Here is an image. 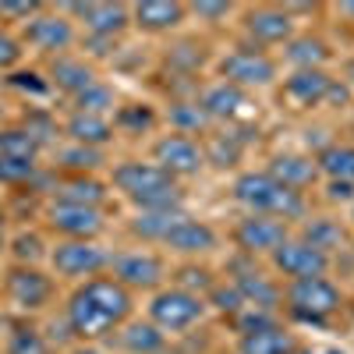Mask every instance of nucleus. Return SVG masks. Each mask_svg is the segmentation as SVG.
<instances>
[{
    "label": "nucleus",
    "mask_w": 354,
    "mask_h": 354,
    "mask_svg": "<svg viewBox=\"0 0 354 354\" xmlns=\"http://www.w3.org/2000/svg\"><path fill=\"white\" fill-rule=\"evenodd\" d=\"M113 185L121 188L142 213H160V209H181L185 195L181 185L174 177L156 167V163H142V160H124L113 167Z\"/></svg>",
    "instance_id": "nucleus-1"
},
{
    "label": "nucleus",
    "mask_w": 354,
    "mask_h": 354,
    "mask_svg": "<svg viewBox=\"0 0 354 354\" xmlns=\"http://www.w3.org/2000/svg\"><path fill=\"white\" fill-rule=\"evenodd\" d=\"M234 198H238L241 205H248L252 213L259 216H273V220H301L305 216V195L294 192L287 185H280L277 177H270L266 170H248L241 174L238 181H234Z\"/></svg>",
    "instance_id": "nucleus-2"
},
{
    "label": "nucleus",
    "mask_w": 354,
    "mask_h": 354,
    "mask_svg": "<svg viewBox=\"0 0 354 354\" xmlns=\"http://www.w3.org/2000/svg\"><path fill=\"white\" fill-rule=\"evenodd\" d=\"M220 75L227 85L241 88V93L245 88H262V85H273L277 61L270 53H262L259 46H238L220 61Z\"/></svg>",
    "instance_id": "nucleus-3"
},
{
    "label": "nucleus",
    "mask_w": 354,
    "mask_h": 354,
    "mask_svg": "<svg viewBox=\"0 0 354 354\" xmlns=\"http://www.w3.org/2000/svg\"><path fill=\"white\" fill-rule=\"evenodd\" d=\"M287 308L305 319V322H322L326 315H333L344 298H340V290L326 280V277H308V280H290L287 287Z\"/></svg>",
    "instance_id": "nucleus-4"
},
{
    "label": "nucleus",
    "mask_w": 354,
    "mask_h": 354,
    "mask_svg": "<svg viewBox=\"0 0 354 354\" xmlns=\"http://www.w3.org/2000/svg\"><path fill=\"white\" fill-rule=\"evenodd\" d=\"M205 312L198 294H188L181 287H170V290H160L153 305H149V319L156 330H167V333H181L188 330L192 322H198Z\"/></svg>",
    "instance_id": "nucleus-5"
},
{
    "label": "nucleus",
    "mask_w": 354,
    "mask_h": 354,
    "mask_svg": "<svg viewBox=\"0 0 354 354\" xmlns=\"http://www.w3.org/2000/svg\"><path fill=\"white\" fill-rule=\"evenodd\" d=\"M153 160H156V167H163V170L174 177V181H177V177L198 174L202 163H205L198 142L188 138V135H177V131H174V135H163V138L153 145Z\"/></svg>",
    "instance_id": "nucleus-6"
},
{
    "label": "nucleus",
    "mask_w": 354,
    "mask_h": 354,
    "mask_svg": "<svg viewBox=\"0 0 354 354\" xmlns=\"http://www.w3.org/2000/svg\"><path fill=\"white\" fill-rule=\"evenodd\" d=\"M234 241H238L248 255H259V252H277L283 241H290V227L283 220H273V216H259V213H248L238 230H234Z\"/></svg>",
    "instance_id": "nucleus-7"
},
{
    "label": "nucleus",
    "mask_w": 354,
    "mask_h": 354,
    "mask_svg": "<svg viewBox=\"0 0 354 354\" xmlns=\"http://www.w3.org/2000/svg\"><path fill=\"white\" fill-rule=\"evenodd\" d=\"M273 266L290 280H308V277H322L330 270V255L312 248L308 241H283L273 252Z\"/></svg>",
    "instance_id": "nucleus-8"
},
{
    "label": "nucleus",
    "mask_w": 354,
    "mask_h": 354,
    "mask_svg": "<svg viewBox=\"0 0 354 354\" xmlns=\"http://www.w3.org/2000/svg\"><path fill=\"white\" fill-rule=\"evenodd\" d=\"M110 270L113 280L121 287H138V290H153L163 280V262L149 252H124V255H110Z\"/></svg>",
    "instance_id": "nucleus-9"
},
{
    "label": "nucleus",
    "mask_w": 354,
    "mask_h": 354,
    "mask_svg": "<svg viewBox=\"0 0 354 354\" xmlns=\"http://www.w3.org/2000/svg\"><path fill=\"white\" fill-rule=\"evenodd\" d=\"M50 259H53V270L64 277H96L110 266V255L93 241H64L53 248Z\"/></svg>",
    "instance_id": "nucleus-10"
},
{
    "label": "nucleus",
    "mask_w": 354,
    "mask_h": 354,
    "mask_svg": "<svg viewBox=\"0 0 354 354\" xmlns=\"http://www.w3.org/2000/svg\"><path fill=\"white\" fill-rule=\"evenodd\" d=\"M75 18L88 28L93 39H113L131 25V8L128 4H68Z\"/></svg>",
    "instance_id": "nucleus-11"
},
{
    "label": "nucleus",
    "mask_w": 354,
    "mask_h": 354,
    "mask_svg": "<svg viewBox=\"0 0 354 354\" xmlns=\"http://www.w3.org/2000/svg\"><path fill=\"white\" fill-rule=\"evenodd\" d=\"M245 32L259 46H266V43H290L294 39V18L283 8L262 4V8L245 11Z\"/></svg>",
    "instance_id": "nucleus-12"
},
{
    "label": "nucleus",
    "mask_w": 354,
    "mask_h": 354,
    "mask_svg": "<svg viewBox=\"0 0 354 354\" xmlns=\"http://www.w3.org/2000/svg\"><path fill=\"white\" fill-rule=\"evenodd\" d=\"M50 227L57 234H64L68 241H88L103 230V213L88 209V205H61L53 202L50 209Z\"/></svg>",
    "instance_id": "nucleus-13"
},
{
    "label": "nucleus",
    "mask_w": 354,
    "mask_h": 354,
    "mask_svg": "<svg viewBox=\"0 0 354 354\" xmlns=\"http://www.w3.org/2000/svg\"><path fill=\"white\" fill-rule=\"evenodd\" d=\"M25 39L46 53H61L75 43V28L64 15H36L25 25Z\"/></svg>",
    "instance_id": "nucleus-14"
},
{
    "label": "nucleus",
    "mask_w": 354,
    "mask_h": 354,
    "mask_svg": "<svg viewBox=\"0 0 354 354\" xmlns=\"http://www.w3.org/2000/svg\"><path fill=\"white\" fill-rule=\"evenodd\" d=\"M88 301H93L106 319H113V322H121V319H128V312H131V290L128 287H121L117 280H106V277H93V280H85V287H78Z\"/></svg>",
    "instance_id": "nucleus-15"
},
{
    "label": "nucleus",
    "mask_w": 354,
    "mask_h": 354,
    "mask_svg": "<svg viewBox=\"0 0 354 354\" xmlns=\"http://www.w3.org/2000/svg\"><path fill=\"white\" fill-rule=\"evenodd\" d=\"M8 294L18 308H43L50 301V280L32 266H15L8 273Z\"/></svg>",
    "instance_id": "nucleus-16"
},
{
    "label": "nucleus",
    "mask_w": 354,
    "mask_h": 354,
    "mask_svg": "<svg viewBox=\"0 0 354 354\" xmlns=\"http://www.w3.org/2000/svg\"><path fill=\"white\" fill-rule=\"evenodd\" d=\"M188 18V4H174V0H142L131 8V25L145 32H170Z\"/></svg>",
    "instance_id": "nucleus-17"
},
{
    "label": "nucleus",
    "mask_w": 354,
    "mask_h": 354,
    "mask_svg": "<svg viewBox=\"0 0 354 354\" xmlns=\"http://www.w3.org/2000/svg\"><path fill=\"white\" fill-rule=\"evenodd\" d=\"M163 245L170 252H177V255H202V252H213L216 248V230L209 223H202V220H188L185 216L163 238Z\"/></svg>",
    "instance_id": "nucleus-18"
},
{
    "label": "nucleus",
    "mask_w": 354,
    "mask_h": 354,
    "mask_svg": "<svg viewBox=\"0 0 354 354\" xmlns=\"http://www.w3.org/2000/svg\"><path fill=\"white\" fill-rule=\"evenodd\" d=\"M266 174L277 177L280 185L301 192V188H312L319 181V167L312 156H298V153H283V156H273L270 167H266Z\"/></svg>",
    "instance_id": "nucleus-19"
},
{
    "label": "nucleus",
    "mask_w": 354,
    "mask_h": 354,
    "mask_svg": "<svg viewBox=\"0 0 354 354\" xmlns=\"http://www.w3.org/2000/svg\"><path fill=\"white\" fill-rule=\"evenodd\" d=\"M68 326H71L78 337L93 340V337H103L106 330H113L117 322H113V319H106L93 301L85 298L82 290H75V294H71V301H68Z\"/></svg>",
    "instance_id": "nucleus-20"
},
{
    "label": "nucleus",
    "mask_w": 354,
    "mask_h": 354,
    "mask_svg": "<svg viewBox=\"0 0 354 354\" xmlns=\"http://www.w3.org/2000/svg\"><path fill=\"white\" fill-rule=\"evenodd\" d=\"M330 85H333V78L322 71V68H301V71H294V75L283 82V93H287L294 103H301V106H315V103L326 100Z\"/></svg>",
    "instance_id": "nucleus-21"
},
{
    "label": "nucleus",
    "mask_w": 354,
    "mask_h": 354,
    "mask_svg": "<svg viewBox=\"0 0 354 354\" xmlns=\"http://www.w3.org/2000/svg\"><path fill=\"white\" fill-rule=\"evenodd\" d=\"M245 103H248V96L241 93V88L220 82V85H213V88H205L198 106L205 110V117H209V121H230V117L241 113Z\"/></svg>",
    "instance_id": "nucleus-22"
},
{
    "label": "nucleus",
    "mask_w": 354,
    "mask_h": 354,
    "mask_svg": "<svg viewBox=\"0 0 354 354\" xmlns=\"http://www.w3.org/2000/svg\"><path fill=\"white\" fill-rule=\"evenodd\" d=\"M53 192H57V202L61 205H88V209H100V202L106 198V188L96 177H85V174H75L68 181L53 185Z\"/></svg>",
    "instance_id": "nucleus-23"
},
{
    "label": "nucleus",
    "mask_w": 354,
    "mask_h": 354,
    "mask_svg": "<svg viewBox=\"0 0 354 354\" xmlns=\"http://www.w3.org/2000/svg\"><path fill=\"white\" fill-rule=\"evenodd\" d=\"M50 78H53V85L57 88H64L68 96H78L82 88H88L96 82V75H93V68H88L85 61H78V57H53V64H50Z\"/></svg>",
    "instance_id": "nucleus-24"
},
{
    "label": "nucleus",
    "mask_w": 354,
    "mask_h": 354,
    "mask_svg": "<svg viewBox=\"0 0 354 354\" xmlns=\"http://www.w3.org/2000/svg\"><path fill=\"white\" fill-rule=\"evenodd\" d=\"M234 287H238V294L245 298L248 308H266V312H273L283 298V290L270 280V277H259V273H241V277H234Z\"/></svg>",
    "instance_id": "nucleus-25"
},
{
    "label": "nucleus",
    "mask_w": 354,
    "mask_h": 354,
    "mask_svg": "<svg viewBox=\"0 0 354 354\" xmlns=\"http://www.w3.org/2000/svg\"><path fill=\"white\" fill-rule=\"evenodd\" d=\"M64 131L71 135L75 145H88V149H100V145H106L113 138L110 121L100 117V113H71V121L64 124Z\"/></svg>",
    "instance_id": "nucleus-26"
},
{
    "label": "nucleus",
    "mask_w": 354,
    "mask_h": 354,
    "mask_svg": "<svg viewBox=\"0 0 354 354\" xmlns=\"http://www.w3.org/2000/svg\"><path fill=\"white\" fill-rule=\"evenodd\" d=\"M185 220V209H160V213H138L135 220H131V234L135 238H142V241H160L163 245V238Z\"/></svg>",
    "instance_id": "nucleus-27"
},
{
    "label": "nucleus",
    "mask_w": 354,
    "mask_h": 354,
    "mask_svg": "<svg viewBox=\"0 0 354 354\" xmlns=\"http://www.w3.org/2000/svg\"><path fill=\"white\" fill-rule=\"evenodd\" d=\"M319 174H326L330 181H351L354 185V145H326L315 156Z\"/></svg>",
    "instance_id": "nucleus-28"
},
{
    "label": "nucleus",
    "mask_w": 354,
    "mask_h": 354,
    "mask_svg": "<svg viewBox=\"0 0 354 354\" xmlns=\"http://www.w3.org/2000/svg\"><path fill=\"white\" fill-rule=\"evenodd\" d=\"M287 61L298 71L301 68H319L322 61H330V46L319 36H298V39L287 43Z\"/></svg>",
    "instance_id": "nucleus-29"
},
{
    "label": "nucleus",
    "mask_w": 354,
    "mask_h": 354,
    "mask_svg": "<svg viewBox=\"0 0 354 354\" xmlns=\"http://www.w3.org/2000/svg\"><path fill=\"white\" fill-rule=\"evenodd\" d=\"M298 344H294L290 333L283 330H266V333H252L241 337V351L238 354H294Z\"/></svg>",
    "instance_id": "nucleus-30"
},
{
    "label": "nucleus",
    "mask_w": 354,
    "mask_h": 354,
    "mask_svg": "<svg viewBox=\"0 0 354 354\" xmlns=\"http://www.w3.org/2000/svg\"><path fill=\"white\" fill-rule=\"evenodd\" d=\"M43 145L32 138V131H28L25 124L21 128H4L0 131V156H11V160H32L39 156Z\"/></svg>",
    "instance_id": "nucleus-31"
},
{
    "label": "nucleus",
    "mask_w": 354,
    "mask_h": 354,
    "mask_svg": "<svg viewBox=\"0 0 354 354\" xmlns=\"http://www.w3.org/2000/svg\"><path fill=\"white\" fill-rule=\"evenodd\" d=\"M121 340L131 354H156L163 347V333L153 326V322H131Z\"/></svg>",
    "instance_id": "nucleus-32"
},
{
    "label": "nucleus",
    "mask_w": 354,
    "mask_h": 354,
    "mask_svg": "<svg viewBox=\"0 0 354 354\" xmlns=\"http://www.w3.org/2000/svg\"><path fill=\"white\" fill-rule=\"evenodd\" d=\"M301 241H308L312 248L330 255V248H337L344 241V230H340L337 220H312V223H305V238Z\"/></svg>",
    "instance_id": "nucleus-33"
},
{
    "label": "nucleus",
    "mask_w": 354,
    "mask_h": 354,
    "mask_svg": "<svg viewBox=\"0 0 354 354\" xmlns=\"http://www.w3.org/2000/svg\"><path fill=\"white\" fill-rule=\"evenodd\" d=\"M170 124L177 128V135H192V131H205L209 117L198 103H174L170 106Z\"/></svg>",
    "instance_id": "nucleus-34"
},
{
    "label": "nucleus",
    "mask_w": 354,
    "mask_h": 354,
    "mask_svg": "<svg viewBox=\"0 0 354 354\" xmlns=\"http://www.w3.org/2000/svg\"><path fill=\"white\" fill-rule=\"evenodd\" d=\"M71 100H75V113H100L103 117V110L113 106V88L103 85V82H93L88 88H82L78 96H71Z\"/></svg>",
    "instance_id": "nucleus-35"
},
{
    "label": "nucleus",
    "mask_w": 354,
    "mask_h": 354,
    "mask_svg": "<svg viewBox=\"0 0 354 354\" xmlns=\"http://www.w3.org/2000/svg\"><path fill=\"white\" fill-rule=\"evenodd\" d=\"M202 156L209 160L213 167L227 170V167L238 163V156H241V142L234 138V135H213V138H209V145L202 149Z\"/></svg>",
    "instance_id": "nucleus-36"
},
{
    "label": "nucleus",
    "mask_w": 354,
    "mask_h": 354,
    "mask_svg": "<svg viewBox=\"0 0 354 354\" xmlns=\"http://www.w3.org/2000/svg\"><path fill=\"white\" fill-rule=\"evenodd\" d=\"M61 167L64 170H75V174H93L96 167H103V149L68 145V149H61Z\"/></svg>",
    "instance_id": "nucleus-37"
},
{
    "label": "nucleus",
    "mask_w": 354,
    "mask_h": 354,
    "mask_svg": "<svg viewBox=\"0 0 354 354\" xmlns=\"http://www.w3.org/2000/svg\"><path fill=\"white\" fill-rule=\"evenodd\" d=\"M234 330H238L241 337H252V333H266V330H280L273 312L266 308H241L238 315H234Z\"/></svg>",
    "instance_id": "nucleus-38"
},
{
    "label": "nucleus",
    "mask_w": 354,
    "mask_h": 354,
    "mask_svg": "<svg viewBox=\"0 0 354 354\" xmlns=\"http://www.w3.org/2000/svg\"><path fill=\"white\" fill-rule=\"evenodd\" d=\"M36 163L32 160H11V156H0V185H28L36 177Z\"/></svg>",
    "instance_id": "nucleus-39"
},
{
    "label": "nucleus",
    "mask_w": 354,
    "mask_h": 354,
    "mask_svg": "<svg viewBox=\"0 0 354 354\" xmlns=\"http://www.w3.org/2000/svg\"><path fill=\"white\" fill-rule=\"evenodd\" d=\"M8 354H46V340L36 330L18 326L11 333V340H8Z\"/></svg>",
    "instance_id": "nucleus-40"
},
{
    "label": "nucleus",
    "mask_w": 354,
    "mask_h": 354,
    "mask_svg": "<svg viewBox=\"0 0 354 354\" xmlns=\"http://www.w3.org/2000/svg\"><path fill=\"white\" fill-rule=\"evenodd\" d=\"M209 298H213V305H216L220 312H227L230 319L238 315L241 308H248V305H245V298H241V294H238V287H234V283H230V287H216V283H213V290H209Z\"/></svg>",
    "instance_id": "nucleus-41"
},
{
    "label": "nucleus",
    "mask_w": 354,
    "mask_h": 354,
    "mask_svg": "<svg viewBox=\"0 0 354 354\" xmlns=\"http://www.w3.org/2000/svg\"><path fill=\"white\" fill-rule=\"evenodd\" d=\"M177 280H181V290H188V294L213 290V277H209V270H202V266H185V270L177 273Z\"/></svg>",
    "instance_id": "nucleus-42"
},
{
    "label": "nucleus",
    "mask_w": 354,
    "mask_h": 354,
    "mask_svg": "<svg viewBox=\"0 0 354 354\" xmlns=\"http://www.w3.org/2000/svg\"><path fill=\"white\" fill-rule=\"evenodd\" d=\"M43 255V238L39 234H18L15 238V259L25 266V262H36Z\"/></svg>",
    "instance_id": "nucleus-43"
},
{
    "label": "nucleus",
    "mask_w": 354,
    "mask_h": 354,
    "mask_svg": "<svg viewBox=\"0 0 354 354\" xmlns=\"http://www.w3.org/2000/svg\"><path fill=\"white\" fill-rule=\"evenodd\" d=\"M117 128H153V113L145 106H121V113H117Z\"/></svg>",
    "instance_id": "nucleus-44"
},
{
    "label": "nucleus",
    "mask_w": 354,
    "mask_h": 354,
    "mask_svg": "<svg viewBox=\"0 0 354 354\" xmlns=\"http://www.w3.org/2000/svg\"><path fill=\"white\" fill-rule=\"evenodd\" d=\"M21 57V46H18V39L15 36H8V32H0V68H11L15 61Z\"/></svg>",
    "instance_id": "nucleus-45"
},
{
    "label": "nucleus",
    "mask_w": 354,
    "mask_h": 354,
    "mask_svg": "<svg viewBox=\"0 0 354 354\" xmlns=\"http://www.w3.org/2000/svg\"><path fill=\"white\" fill-rule=\"evenodd\" d=\"M177 61H188L185 68L192 71V68L202 64V50H195L192 43H181V46H174V53H170V64H177Z\"/></svg>",
    "instance_id": "nucleus-46"
},
{
    "label": "nucleus",
    "mask_w": 354,
    "mask_h": 354,
    "mask_svg": "<svg viewBox=\"0 0 354 354\" xmlns=\"http://www.w3.org/2000/svg\"><path fill=\"white\" fill-rule=\"evenodd\" d=\"M188 11L198 15V18H205V21H216V18H227L230 15V4H192Z\"/></svg>",
    "instance_id": "nucleus-47"
},
{
    "label": "nucleus",
    "mask_w": 354,
    "mask_h": 354,
    "mask_svg": "<svg viewBox=\"0 0 354 354\" xmlns=\"http://www.w3.org/2000/svg\"><path fill=\"white\" fill-rule=\"evenodd\" d=\"M326 198H333V202H354V185L351 181H330L326 185Z\"/></svg>",
    "instance_id": "nucleus-48"
},
{
    "label": "nucleus",
    "mask_w": 354,
    "mask_h": 354,
    "mask_svg": "<svg viewBox=\"0 0 354 354\" xmlns=\"http://www.w3.org/2000/svg\"><path fill=\"white\" fill-rule=\"evenodd\" d=\"M39 4H0V15H18V18H32Z\"/></svg>",
    "instance_id": "nucleus-49"
},
{
    "label": "nucleus",
    "mask_w": 354,
    "mask_h": 354,
    "mask_svg": "<svg viewBox=\"0 0 354 354\" xmlns=\"http://www.w3.org/2000/svg\"><path fill=\"white\" fill-rule=\"evenodd\" d=\"M36 78H39V75H32V71H28V75H15L11 82H15V85H28L32 93H43L46 85H43V82H36Z\"/></svg>",
    "instance_id": "nucleus-50"
},
{
    "label": "nucleus",
    "mask_w": 354,
    "mask_h": 354,
    "mask_svg": "<svg viewBox=\"0 0 354 354\" xmlns=\"http://www.w3.org/2000/svg\"><path fill=\"white\" fill-rule=\"evenodd\" d=\"M344 78H347V85L354 88V61H347V68H344Z\"/></svg>",
    "instance_id": "nucleus-51"
},
{
    "label": "nucleus",
    "mask_w": 354,
    "mask_h": 354,
    "mask_svg": "<svg viewBox=\"0 0 354 354\" xmlns=\"http://www.w3.org/2000/svg\"><path fill=\"white\" fill-rule=\"evenodd\" d=\"M71 354H100V351H93V347H78V351H71Z\"/></svg>",
    "instance_id": "nucleus-52"
},
{
    "label": "nucleus",
    "mask_w": 354,
    "mask_h": 354,
    "mask_svg": "<svg viewBox=\"0 0 354 354\" xmlns=\"http://www.w3.org/2000/svg\"><path fill=\"white\" fill-rule=\"evenodd\" d=\"M340 11H344V15H354V4H344Z\"/></svg>",
    "instance_id": "nucleus-53"
},
{
    "label": "nucleus",
    "mask_w": 354,
    "mask_h": 354,
    "mask_svg": "<svg viewBox=\"0 0 354 354\" xmlns=\"http://www.w3.org/2000/svg\"><path fill=\"white\" fill-rule=\"evenodd\" d=\"M0 252H4V230H0Z\"/></svg>",
    "instance_id": "nucleus-54"
},
{
    "label": "nucleus",
    "mask_w": 354,
    "mask_h": 354,
    "mask_svg": "<svg viewBox=\"0 0 354 354\" xmlns=\"http://www.w3.org/2000/svg\"><path fill=\"white\" fill-rule=\"evenodd\" d=\"M294 354H312V351H294Z\"/></svg>",
    "instance_id": "nucleus-55"
},
{
    "label": "nucleus",
    "mask_w": 354,
    "mask_h": 354,
    "mask_svg": "<svg viewBox=\"0 0 354 354\" xmlns=\"http://www.w3.org/2000/svg\"><path fill=\"white\" fill-rule=\"evenodd\" d=\"M326 354H340V351H326Z\"/></svg>",
    "instance_id": "nucleus-56"
}]
</instances>
